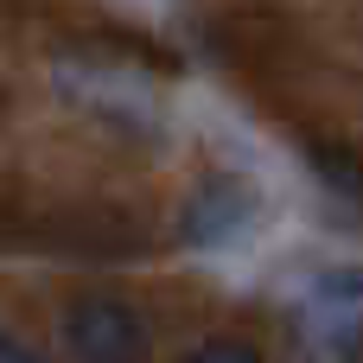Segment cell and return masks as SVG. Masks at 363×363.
<instances>
[{
	"label": "cell",
	"instance_id": "6da1fadb",
	"mask_svg": "<svg viewBox=\"0 0 363 363\" xmlns=\"http://www.w3.org/2000/svg\"><path fill=\"white\" fill-rule=\"evenodd\" d=\"M57 332L77 363H147V319L115 294H77Z\"/></svg>",
	"mask_w": 363,
	"mask_h": 363
},
{
	"label": "cell",
	"instance_id": "3957f363",
	"mask_svg": "<svg viewBox=\"0 0 363 363\" xmlns=\"http://www.w3.org/2000/svg\"><path fill=\"white\" fill-rule=\"evenodd\" d=\"M313 300H319V306H332V313H357V306H363V268H338V274H319Z\"/></svg>",
	"mask_w": 363,
	"mask_h": 363
},
{
	"label": "cell",
	"instance_id": "7a4b0ae2",
	"mask_svg": "<svg viewBox=\"0 0 363 363\" xmlns=\"http://www.w3.org/2000/svg\"><path fill=\"white\" fill-rule=\"evenodd\" d=\"M249 211H255V204H249L230 179H211V185L191 198V211H185V236L204 242V249H217V242H230V236L249 230Z\"/></svg>",
	"mask_w": 363,
	"mask_h": 363
},
{
	"label": "cell",
	"instance_id": "277c9868",
	"mask_svg": "<svg viewBox=\"0 0 363 363\" xmlns=\"http://www.w3.org/2000/svg\"><path fill=\"white\" fill-rule=\"evenodd\" d=\"M185 363H262V351H255L249 338H204Z\"/></svg>",
	"mask_w": 363,
	"mask_h": 363
},
{
	"label": "cell",
	"instance_id": "5b68a950",
	"mask_svg": "<svg viewBox=\"0 0 363 363\" xmlns=\"http://www.w3.org/2000/svg\"><path fill=\"white\" fill-rule=\"evenodd\" d=\"M0 363H45V357H38V351H26L19 338H6V345H0Z\"/></svg>",
	"mask_w": 363,
	"mask_h": 363
}]
</instances>
